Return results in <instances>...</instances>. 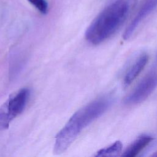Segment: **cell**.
I'll list each match as a JSON object with an SVG mask.
<instances>
[{"label": "cell", "instance_id": "6da1fadb", "mask_svg": "<svg viewBox=\"0 0 157 157\" xmlns=\"http://www.w3.org/2000/svg\"><path fill=\"white\" fill-rule=\"evenodd\" d=\"M112 102L111 96H102L77 111L56 136L54 153L59 155L64 152L84 128L109 109Z\"/></svg>", "mask_w": 157, "mask_h": 157}, {"label": "cell", "instance_id": "7a4b0ae2", "mask_svg": "<svg viewBox=\"0 0 157 157\" xmlns=\"http://www.w3.org/2000/svg\"><path fill=\"white\" fill-rule=\"evenodd\" d=\"M137 0H115L94 18L85 33L86 40L98 45L109 39L122 26Z\"/></svg>", "mask_w": 157, "mask_h": 157}, {"label": "cell", "instance_id": "3957f363", "mask_svg": "<svg viewBox=\"0 0 157 157\" xmlns=\"http://www.w3.org/2000/svg\"><path fill=\"white\" fill-rule=\"evenodd\" d=\"M30 91L21 88L11 94L0 107V131L7 129L10 122L25 110L29 99Z\"/></svg>", "mask_w": 157, "mask_h": 157}, {"label": "cell", "instance_id": "277c9868", "mask_svg": "<svg viewBox=\"0 0 157 157\" xmlns=\"http://www.w3.org/2000/svg\"><path fill=\"white\" fill-rule=\"evenodd\" d=\"M157 86V71H153L147 75L124 99L127 105L139 104L147 99Z\"/></svg>", "mask_w": 157, "mask_h": 157}, {"label": "cell", "instance_id": "5b68a950", "mask_svg": "<svg viewBox=\"0 0 157 157\" xmlns=\"http://www.w3.org/2000/svg\"><path fill=\"white\" fill-rule=\"evenodd\" d=\"M157 6V0H144L136 15L126 29L123 38L126 40L131 37L141 22Z\"/></svg>", "mask_w": 157, "mask_h": 157}, {"label": "cell", "instance_id": "8992f818", "mask_svg": "<svg viewBox=\"0 0 157 157\" xmlns=\"http://www.w3.org/2000/svg\"><path fill=\"white\" fill-rule=\"evenodd\" d=\"M148 60V56L147 53H143L135 60L132 65L129 67L125 74L123 83L124 86L129 85L140 74Z\"/></svg>", "mask_w": 157, "mask_h": 157}, {"label": "cell", "instance_id": "52a82bcc", "mask_svg": "<svg viewBox=\"0 0 157 157\" xmlns=\"http://www.w3.org/2000/svg\"><path fill=\"white\" fill-rule=\"evenodd\" d=\"M152 140L153 137L147 134H144L138 137L125 150L122 154V156L126 157H134L137 156L152 141Z\"/></svg>", "mask_w": 157, "mask_h": 157}, {"label": "cell", "instance_id": "ba28073f", "mask_svg": "<svg viewBox=\"0 0 157 157\" xmlns=\"http://www.w3.org/2000/svg\"><path fill=\"white\" fill-rule=\"evenodd\" d=\"M123 145L120 141H116L112 145L97 151L96 156H109L118 154L122 150Z\"/></svg>", "mask_w": 157, "mask_h": 157}, {"label": "cell", "instance_id": "9c48e42d", "mask_svg": "<svg viewBox=\"0 0 157 157\" xmlns=\"http://www.w3.org/2000/svg\"><path fill=\"white\" fill-rule=\"evenodd\" d=\"M42 13L45 14L48 12V4L45 0H28Z\"/></svg>", "mask_w": 157, "mask_h": 157}, {"label": "cell", "instance_id": "30bf717a", "mask_svg": "<svg viewBox=\"0 0 157 157\" xmlns=\"http://www.w3.org/2000/svg\"><path fill=\"white\" fill-rule=\"evenodd\" d=\"M153 156H157V152H156L155 154H153Z\"/></svg>", "mask_w": 157, "mask_h": 157}]
</instances>
